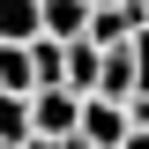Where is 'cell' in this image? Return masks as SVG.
Returning <instances> with one entry per match:
<instances>
[{
    "mask_svg": "<svg viewBox=\"0 0 149 149\" xmlns=\"http://www.w3.org/2000/svg\"><path fill=\"white\" fill-rule=\"evenodd\" d=\"M82 127V97L74 90H30V134L37 142H67Z\"/></svg>",
    "mask_w": 149,
    "mask_h": 149,
    "instance_id": "cell-1",
    "label": "cell"
},
{
    "mask_svg": "<svg viewBox=\"0 0 149 149\" xmlns=\"http://www.w3.org/2000/svg\"><path fill=\"white\" fill-rule=\"evenodd\" d=\"M82 142L90 149H119L127 142V104H112V97H82Z\"/></svg>",
    "mask_w": 149,
    "mask_h": 149,
    "instance_id": "cell-2",
    "label": "cell"
},
{
    "mask_svg": "<svg viewBox=\"0 0 149 149\" xmlns=\"http://www.w3.org/2000/svg\"><path fill=\"white\" fill-rule=\"evenodd\" d=\"M97 67H104V45H90V37L60 45V82H67L74 97H97Z\"/></svg>",
    "mask_w": 149,
    "mask_h": 149,
    "instance_id": "cell-3",
    "label": "cell"
},
{
    "mask_svg": "<svg viewBox=\"0 0 149 149\" xmlns=\"http://www.w3.org/2000/svg\"><path fill=\"white\" fill-rule=\"evenodd\" d=\"M45 37V0H0V45Z\"/></svg>",
    "mask_w": 149,
    "mask_h": 149,
    "instance_id": "cell-4",
    "label": "cell"
},
{
    "mask_svg": "<svg viewBox=\"0 0 149 149\" xmlns=\"http://www.w3.org/2000/svg\"><path fill=\"white\" fill-rule=\"evenodd\" d=\"M97 97L127 104L134 97V45H104V67H97Z\"/></svg>",
    "mask_w": 149,
    "mask_h": 149,
    "instance_id": "cell-5",
    "label": "cell"
},
{
    "mask_svg": "<svg viewBox=\"0 0 149 149\" xmlns=\"http://www.w3.org/2000/svg\"><path fill=\"white\" fill-rule=\"evenodd\" d=\"M142 30V8H90V45H127V37Z\"/></svg>",
    "mask_w": 149,
    "mask_h": 149,
    "instance_id": "cell-6",
    "label": "cell"
},
{
    "mask_svg": "<svg viewBox=\"0 0 149 149\" xmlns=\"http://www.w3.org/2000/svg\"><path fill=\"white\" fill-rule=\"evenodd\" d=\"M45 37H60V45L90 37V0H45Z\"/></svg>",
    "mask_w": 149,
    "mask_h": 149,
    "instance_id": "cell-7",
    "label": "cell"
},
{
    "mask_svg": "<svg viewBox=\"0 0 149 149\" xmlns=\"http://www.w3.org/2000/svg\"><path fill=\"white\" fill-rule=\"evenodd\" d=\"M0 90L8 97H30L37 74H30V45H0Z\"/></svg>",
    "mask_w": 149,
    "mask_h": 149,
    "instance_id": "cell-8",
    "label": "cell"
},
{
    "mask_svg": "<svg viewBox=\"0 0 149 149\" xmlns=\"http://www.w3.org/2000/svg\"><path fill=\"white\" fill-rule=\"evenodd\" d=\"M22 142H37L30 134V97H8L0 90V149H22Z\"/></svg>",
    "mask_w": 149,
    "mask_h": 149,
    "instance_id": "cell-9",
    "label": "cell"
},
{
    "mask_svg": "<svg viewBox=\"0 0 149 149\" xmlns=\"http://www.w3.org/2000/svg\"><path fill=\"white\" fill-rule=\"evenodd\" d=\"M127 127H149V90H142V97H127Z\"/></svg>",
    "mask_w": 149,
    "mask_h": 149,
    "instance_id": "cell-10",
    "label": "cell"
},
{
    "mask_svg": "<svg viewBox=\"0 0 149 149\" xmlns=\"http://www.w3.org/2000/svg\"><path fill=\"white\" fill-rule=\"evenodd\" d=\"M119 149H149V127H127V142H119Z\"/></svg>",
    "mask_w": 149,
    "mask_h": 149,
    "instance_id": "cell-11",
    "label": "cell"
},
{
    "mask_svg": "<svg viewBox=\"0 0 149 149\" xmlns=\"http://www.w3.org/2000/svg\"><path fill=\"white\" fill-rule=\"evenodd\" d=\"M52 149H90V142H82V134H67V142H52Z\"/></svg>",
    "mask_w": 149,
    "mask_h": 149,
    "instance_id": "cell-12",
    "label": "cell"
},
{
    "mask_svg": "<svg viewBox=\"0 0 149 149\" xmlns=\"http://www.w3.org/2000/svg\"><path fill=\"white\" fill-rule=\"evenodd\" d=\"M90 8H127V0H90Z\"/></svg>",
    "mask_w": 149,
    "mask_h": 149,
    "instance_id": "cell-13",
    "label": "cell"
},
{
    "mask_svg": "<svg viewBox=\"0 0 149 149\" xmlns=\"http://www.w3.org/2000/svg\"><path fill=\"white\" fill-rule=\"evenodd\" d=\"M134 8H142V30H149V0H134Z\"/></svg>",
    "mask_w": 149,
    "mask_h": 149,
    "instance_id": "cell-14",
    "label": "cell"
}]
</instances>
